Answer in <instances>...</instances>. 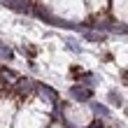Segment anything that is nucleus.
I'll return each instance as SVG.
<instances>
[{"mask_svg":"<svg viewBox=\"0 0 128 128\" xmlns=\"http://www.w3.org/2000/svg\"><path fill=\"white\" fill-rule=\"evenodd\" d=\"M37 91H40V96H42L47 102H56V93L51 91L49 86H37Z\"/></svg>","mask_w":128,"mask_h":128,"instance_id":"obj_4","label":"nucleus"},{"mask_svg":"<svg viewBox=\"0 0 128 128\" xmlns=\"http://www.w3.org/2000/svg\"><path fill=\"white\" fill-rule=\"evenodd\" d=\"M24 54H28V56H35V49H33V47H24Z\"/></svg>","mask_w":128,"mask_h":128,"instance_id":"obj_10","label":"nucleus"},{"mask_svg":"<svg viewBox=\"0 0 128 128\" xmlns=\"http://www.w3.org/2000/svg\"><path fill=\"white\" fill-rule=\"evenodd\" d=\"M72 98H77V100H88L91 98V88H82V86H72L70 88Z\"/></svg>","mask_w":128,"mask_h":128,"instance_id":"obj_3","label":"nucleus"},{"mask_svg":"<svg viewBox=\"0 0 128 128\" xmlns=\"http://www.w3.org/2000/svg\"><path fill=\"white\" fill-rule=\"evenodd\" d=\"M93 112H96V114H100V116H110V110L105 107V105H100V102L93 105Z\"/></svg>","mask_w":128,"mask_h":128,"instance_id":"obj_6","label":"nucleus"},{"mask_svg":"<svg viewBox=\"0 0 128 128\" xmlns=\"http://www.w3.org/2000/svg\"><path fill=\"white\" fill-rule=\"evenodd\" d=\"M30 88H33V82L30 79H19V91L21 93H28Z\"/></svg>","mask_w":128,"mask_h":128,"instance_id":"obj_5","label":"nucleus"},{"mask_svg":"<svg viewBox=\"0 0 128 128\" xmlns=\"http://www.w3.org/2000/svg\"><path fill=\"white\" fill-rule=\"evenodd\" d=\"M82 35H84L88 42H100V40H102V35H98V33H91V30H84Z\"/></svg>","mask_w":128,"mask_h":128,"instance_id":"obj_7","label":"nucleus"},{"mask_svg":"<svg viewBox=\"0 0 128 128\" xmlns=\"http://www.w3.org/2000/svg\"><path fill=\"white\" fill-rule=\"evenodd\" d=\"M2 5H7L14 12H26L28 10V0H0Z\"/></svg>","mask_w":128,"mask_h":128,"instance_id":"obj_2","label":"nucleus"},{"mask_svg":"<svg viewBox=\"0 0 128 128\" xmlns=\"http://www.w3.org/2000/svg\"><path fill=\"white\" fill-rule=\"evenodd\" d=\"M37 16H40L42 21H49V24H56V26H65V28H70V26H72V24H68V21H63V19L54 16V14H49L47 10H37Z\"/></svg>","mask_w":128,"mask_h":128,"instance_id":"obj_1","label":"nucleus"},{"mask_svg":"<svg viewBox=\"0 0 128 128\" xmlns=\"http://www.w3.org/2000/svg\"><path fill=\"white\" fill-rule=\"evenodd\" d=\"M110 100H114V102H121V98H119L114 91H112V93H110Z\"/></svg>","mask_w":128,"mask_h":128,"instance_id":"obj_11","label":"nucleus"},{"mask_svg":"<svg viewBox=\"0 0 128 128\" xmlns=\"http://www.w3.org/2000/svg\"><path fill=\"white\" fill-rule=\"evenodd\" d=\"M0 58H7V61H10V58H12V49L0 44Z\"/></svg>","mask_w":128,"mask_h":128,"instance_id":"obj_8","label":"nucleus"},{"mask_svg":"<svg viewBox=\"0 0 128 128\" xmlns=\"http://www.w3.org/2000/svg\"><path fill=\"white\" fill-rule=\"evenodd\" d=\"M65 47L70 49V51H82V49H79V44L74 42V40H65Z\"/></svg>","mask_w":128,"mask_h":128,"instance_id":"obj_9","label":"nucleus"}]
</instances>
